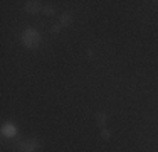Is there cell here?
I'll return each instance as SVG.
<instances>
[{"label":"cell","instance_id":"6da1fadb","mask_svg":"<svg viewBox=\"0 0 158 152\" xmlns=\"http://www.w3.org/2000/svg\"><path fill=\"white\" fill-rule=\"evenodd\" d=\"M22 42H24L25 47L35 49L37 46L40 44V36H39V32H37L35 29H27V30H24V34H22Z\"/></svg>","mask_w":158,"mask_h":152},{"label":"cell","instance_id":"7a4b0ae2","mask_svg":"<svg viewBox=\"0 0 158 152\" xmlns=\"http://www.w3.org/2000/svg\"><path fill=\"white\" fill-rule=\"evenodd\" d=\"M42 3L40 2H35V0H29L25 3V12L27 14H37V12H42Z\"/></svg>","mask_w":158,"mask_h":152},{"label":"cell","instance_id":"3957f363","mask_svg":"<svg viewBox=\"0 0 158 152\" xmlns=\"http://www.w3.org/2000/svg\"><path fill=\"white\" fill-rule=\"evenodd\" d=\"M22 152H37V144L35 140H31V142H24L20 147Z\"/></svg>","mask_w":158,"mask_h":152},{"label":"cell","instance_id":"277c9868","mask_svg":"<svg viewBox=\"0 0 158 152\" xmlns=\"http://www.w3.org/2000/svg\"><path fill=\"white\" fill-rule=\"evenodd\" d=\"M2 134H3V135H7V137L15 135V127H14L12 123H5V125L2 127Z\"/></svg>","mask_w":158,"mask_h":152},{"label":"cell","instance_id":"5b68a950","mask_svg":"<svg viewBox=\"0 0 158 152\" xmlns=\"http://www.w3.org/2000/svg\"><path fill=\"white\" fill-rule=\"evenodd\" d=\"M71 22H73V15H71L69 12H66V14L61 15V20H59V24H61V25L66 27V25H69Z\"/></svg>","mask_w":158,"mask_h":152},{"label":"cell","instance_id":"8992f818","mask_svg":"<svg viewBox=\"0 0 158 152\" xmlns=\"http://www.w3.org/2000/svg\"><path fill=\"white\" fill-rule=\"evenodd\" d=\"M96 120H98V125L101 128H104V123H106V113L104 112H98L96 113Z\"/></svg>","mask_w":158,"mask_h":152},{"label":"cell","instance_id":"52a82bcc","mask_svg":"<svg viewBox=\"0 0 158 152\" xmlns=\"http://www.w3.org/2000/svg\"><path fill=\"white\" fill-rule=\"evenodd\" d=\"M42 12L46 14V15H54L56 9H54V7H51V5H46V7H44V9H42Z\"/></svg>","mask_w":158,"mask_h":152},{"label":"cell","instance_id":"ba28073f","mask_svg":"<svg viewBox=\"0 0 158 152\" xmlns=\"http://www.w3.org/2000/svg\"><path fill=\"white\" fill-rule=\"evenodd\" d=\"M101 137H103L104 140H108L111 137V132L108 130V128H101Z\"/></svg>","mask_w":158,"mask_h":152},{"label":"cell","instance_id":"9c48e42d","mask_svg":"<svg viewBox=\"0 0 158 152\" xmlns=\"http://www.w3.org/2000/svg\"><path fill=\"white\" fill-rule=\"evenodd\" d=\"M61 27H62L61 24H56V25H52V29H51V30H52L54 34H57V32H59V29H61Z\"/></svg>","mask_w":158,"mask_h":152}]
</instances>
